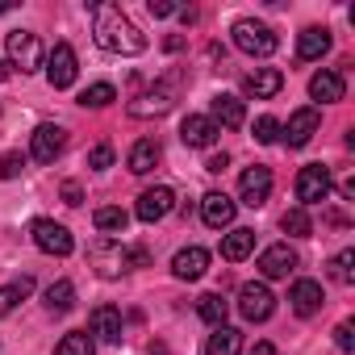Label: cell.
I'll return each instance as SVG.
<instances>
[{
    "label": "cell",
    "instance_id": "obj_17",
    "mask_svg": "<svg viewBox=\"0 0 355 355\" xmlns=\"http://www.w3.org/2000/svg\"><path fill=\"white\" fill-rule=\"evenodd\" d=\"M243 88H247V96L268 101V96H276V92L284 88V71H280V67H255V71L243 80Z\"/></svg>",
    "mask_w": 355,
    "mask_h": 355
},
{
    "label": "cell",
    "instance_id": "obj_22",
    "mask_svg": "<svg viewBox=\"0 0 355 355\" xmlns=\"http://www.w3.org/2000/svg\"><path fill=\"white\" fill-rule=\"evenodd\" d=\"M343 92H347V84H343V76L338 71H318L313 80H309V96L313 101H322V105H334V101H343Z\"/></svg>",
    "mask_w": 355,
    "mask_h": 355
},
{
    "label": "cell",
    "instance_id": "obj_24",
    "mask_svg": "<svg viewBox=\"0 0 355 355\" xmlns=\"http://www.w3.org/2000/svg\"><path fill=\"white\" fill-rule=\"evenodd\" d=\"M159 155H163V150H159V142H155V138H138V142L130 146V159H125V163H130V171H134V175H146V171L159 163Z\"/></svg>",
    "mask_w": 355,
    "mask_h": 355
},
{
    "label": "cell",
    "instance_id": "obj_33",
    "mask_svg": "<svg viewBox=\"0 0 355 355\" xmlns=\"http://www.w3.org/2000/svg\"><path fill=\"white\" fill-rule=\"evenodd\" d=\"M113 101H117V88H113V84H92V88L80 92V105H84V109H105V105H113Z\"/></svg>",
    "mask_w": 355,
    "mask_h": 355
},
{
    "label": "cell",
    "instance_id": "obj_11",
    "mask_svg": "<svg viewBox=\"0 0 355 355\" xmlns=\"http://www.w3.org/2000/svg\"><path fill=\"white\" fill-rule=\"evenodd\" d=\"M318 125H322V117H318V109H297L293 117H288V125H280V134H284V142L293 146V150H301V146H309V138L318 134Z\"/></svg>",
    "mask_w": 355,
    "mask_h": 355
},
{
    "label": "cell",
    "instance_id": "obj_37",
    "mask_svg": "<svg viewBox=\"0 0 355 355\" xmlns=\"http://www.w3.org/2000/svg\"><path fill=\"white\" fill-rule=\"evenodd\" d=\"M334 347L338 351H355V326L351 322H338L334 326Z\"/></svg>",
    "mask_w": 355,
    "mask_h": 355
},
{
    "label": "cell",
    "instance_id": "obj_1",
    "mask_svg": "<svg viewBox=\"0 0 355 355\" xmlns=\"http://www.w3.org/2000/svg\"><path fill=\"white\" fill-rule=\"evenodd\" d=\"M92 38L109 55H142L146 51V38L138 34V26L121 13V5H109V0L92 5Z\"/></svg>",
    "mask_w": 355,
    "mask_h": 355
},
{
    "label": "cell",
    "instance_id": "obj_25",
    "mask_svg": "<svg viewBox=\"0 0 355 355\" xmlns=\"http://www.w3.org/2000/svg\"><path fill=\"white\" fill-rule=\"evenodd\" d=\"M251 251H255V230H247V226H239V230H230L222 239V259H230V263L247 259Z\"/></svg>",
    "mask_w": 355,
    "mask_h": 355
},
{
    "label": "cell",
    "instance_id": "obj_3",
    "mask_svg": "<svg viewBox=\"0 0 355 355\" xmlns=\"http://www.w3.org/2000/svg\"><path fill=\"white\" fill-rule=\"evenodd\" d=\"M230 34H234V46H239L243 55H255V59H268V55L280 46V38L272 34V26L255 21V17H239Z\"/></svg>",
    "mask_w": 355,
    "mask_h": 355
},
{
    "label": "cell",
    "instance_id": "obj_31",
    "mask_svg": "<svg viewBox=\"0 0 355 355\" xmlns=\"http://www.w3.org/2000/svg\"><path fill=\"white\" fill-rule=\"evenodd\" d=\"M280 230L293 234V239H309V234H313V222H309V214L297 205V209H288V214L280 218Z\"/></svg>",
    "mask_w": 355,
    "mask_h": 355
},
{
    "label": "cell",
    "instance_id": "obj_36",
    "mask_svg": "<svg viewBox=\"0 0 355 355\" xmlns=\"http://www.w3.org/2000/svg\"><path fill=\"white\" fill-rule=\"evenodd\" d=\"M88 167H96V171H105V167H113V146H109V142H101V146H92V155H88Z\"/></svg>",
    "mask_w": 355,
    "mask_h": 355
},
{
    "label": "cell",
    "instance_id": "obj_34",
    "mask_svg": "<svg viewBox=\"0 0 355 355\" xmlns=\"http://www.w3.org/2000/svg\"><path fill=\"white\" fill-rule=\"evenodd\" d=\"M330 280L355 284V251H338V255L330 259Z\"/></svg>",
    "mask_w": 355,
    "mask_h": 355
},
{
    "label": "cell",
    "instance_id": "obj_9",
    "mask_svg": "<svg viewBox=\"0 0 355 355\" xmlns=\"http://www.w3.org/2000/svg\"><path fill=\"white\" fill-rule=\"evenodd\" d=\"M239 197H243V205L259 209V205L272 197V167H263V163L247 167V171L239 175Z\"/></svg>",
    "mask_w": 355,
    "mask_h": 355
},
{
    "label": "cell",
    "instance_id": "obj_21",
    "mask_svg": "<svg viewBox=\"0 0 355 355\" xmlns=\"http://www.w3.org/2000/svg\"><path fill=\"white\" fill-rule=\"evenodd\" d=\"M121 330H125V322H121L117 305H96L92 309V334H101L105 343H121Z\"/></svg>",
    "mask_w": 355,
    "mask_h": 355
},
{
    "label": "cell",
    "instance_id": "obj_4",
    "mask_svg": "<svg viewBox=\"0 0 355 355\" xmlns=\"http://www.w3.org/2000/svg\"><path fill=\"white\" fill-rule=\"evenodd\" d=\"M330 189H334V180H330V167H322V163H309V167H301V171H297V201H301V209H309V205H322V201L330 197Z\"/></svg>",
    "mask_w": 355,
    "mask_h": 355
},
{
    "label": "cell",
    "instance_id": "obj_39",
    "mask_svg": "<svg viewBox=\"0 0 355 355\" xmlns=\"http://www.w3.org/2000/svg\"><path fill=\"white\" fill-rule=\"evenodd\" d=\"M146 9H150V17H171V13H180V9L171 5V0H150Z\"/></svg>",
    "mask_w": 355,
    "mask_h": 355
},
{
    "label": "cell",
    "instance_id": "obj_35",
    "mask_svg": "<svg viewBox=\"0 0 355 355\" xmlns=\"http://www.w3.org/2000/svg\"><path fill=\"white\" fill-rule=\"evenodd\" d=\"M276 138H280V121H276V117H259V121H255V142L272 146Z\"/></svg>",
    "mask_w": 355,
    "mask_h": 355
},
{
    "label": "cell",
    "instance_id": "obj_42",
    "mask_svg": "<svg viewBox=\"0 0 355 355\" xmlns=\"http://www.w3.org/2000/svg\"><path fill=\"white\" fill-rule=\"evenodd\" d=\"M247 355H280V351H276V347H272V343H255V347H251V351H247Z\"/></svg>",
    "mask_w": 355,
    "mask_h": 355
},
{
    "label": "cell",
    "instance_id": "obj_6",
    "mask_svg": "<svg viewBox=\"0 0 355 355\" xmlns=\"http://www.w3.org/2000/svg\"><path fill=\"white\" fill-rule=\"evenodd\" d=\"M272 309H276V297H272V288H268V284L251 280V284H243V288H239V313H243L247 322H268V318H272Z\"/></svg>",
    "mask_w": 355,
    "mask_h": 355
},
{
    "label": "cell",
    "instance_id": "obj_16",
    "mask_svg": "<svg viewBox=\"0 0 355 355\" xmlns=\"http://www.w3.org/2000/svg\"><path fill=\"white\" fill-rule=\"evenodd\" d=\"M205 268H209V251L205 247H184V251H175V259H171L175 280H201Z\"/></svg>",
    "mask_w": 355,
    "mask_h": 355
},
{
    "label": "cell",
    "instance_id": "obj_32",
    "mask_svg": "<svg viewBox=\"0 0 355 355\" xmlns=\"http://www.w3.org/2000/svg\"><path fill=\"white\" fill-rule=\"evenodd\" d=\"M96 347H92V338L84 334V330H71V334H63L59 343H55V355H92Z\"/></svg>",
    "mask_w": 355,
    "mask_h": 355
},
{
    "label": "cell",
    "instance_id": "obj_10",
    "mask_svg": "<svg viewBox=\"0 0 355 355\" xmlns=\"http://www.w3.org/2000/svg\"><path fill=\"white\" fill-rule=\"evenodd\" d=\"M171 101H175V84H155V88L142 92L138 101H130L125 113H130V117H163V113L171 109Z\"/></svg>",
    "mask_w": 355,
    "mask_h": 355
},
{
    "label": "cell",
    "instance_id": "obj_14",
    "mask_svg": "<svg viewBox=\"0 0 355 355\" xmlns=\"http://www.w3.org/2000/svg\"><path fill=\"white\" fill-rule=\"evenodd\" d=\"M297 251L288 247V243H276V247H268L263 255H259V272L268 276V280H284V276H293L297 272Z\"/></svg>",
    "mask_w": 355,
    "mask_h": 355
},
{
    "label": "cell",
    "instance_id": "obj_5",
    "mask_svg": "<svg viewBox=\"0 0 355 355\" xmlns=\"http://www.w3.org/2000/svg\"><path fill=\"white\" fill-rule=\"evenodd\" d=\"M30 234H34V247L38 251H46V255H71V230L63 226V222H51V218H38L34 226H30Z\"/></svg>",
    "mask_w": 355,
    "mask_h": 355
},
{
    "label": "cell",
    "instance_id": "obj_44",
    "mask_svg": "<svg viewBox=\"0 0 355 355\" xmlns=\"http://www.w3.org/2000/svg\"><path fill=\"white\" fill-rule=\"evenodd\" d=\"M0 80H9V63L5 59H0Z\"/></svg>",
    "mask_w": 355,
    "mask_h": 355
},
{
    "label": "cell",
    "instance_id": "obj_26",
    "mask_svg": "<svg viewBox=\"0 0 355 355\" xmlns=\"http://www.w3.org/2000/svg\"><path fill=\"white\" fill-rule=\"evenodd\" d=\"M205 355H243V334L234 326H214V334L205 343Z\"/></svg>",
    "mask_w": 355,
    "mask_h": 355
},
{
    "label": "cell",
    "instance_id": "obj_7",
    "mask_svg": "<svg viewBox=\"0 0 355 355\" xmlns=\"http://www.w3.org/2000/svg\"><path fill=\"white\" fill-rule=\"evenodd\" d=\"M9 59H13V67H21V76L38 71V67H42V42H38V34L13 30V34H9Z\"/></svg>",
    "mask_w": 355,
    "mask_h": 355
},
{
    "label": "cell",
    "instance_id": "obj_15",
    "mask_svg": "<svg viewBox=\"0 0 355 355\" xmlns=\"http://www.w3.org/2000/svg\"><path fill=\"white\" fill-rule=\"evenodd\" d=\"M209 121H214L218 130H239V125L247 121V109H243V101H239V96L218 92V96H214V105H209Z\"/></svg>",
    "mask_w": 355,
    "mask_h": 355
},
{
    "label": "cell",
    "instance_id": "obj_12",
    "mask_svg": "<svg viewBox=\"0 0 355 355\" xmlns=\"http://www.w3.org/2000/svg\"><path fill=\"white\" fill-rule=\"evenodd\" d=\"M63 146H67V130L63 125H38L34 138H30V155L38 163H55L63 155Z\"/></svg>",
    "mask_w": 355,
    "mask_h": 355
},
{
    "label": "cell",
    "instance_id": "obj_2",
    "mask_svg": "<svg viewBox=\"0 0 355 355\" xmlns=\"http://www.w3.org/2000/svg\"><path fill=\"white\" fill-rule=\"evenodd\" d=\"M88 259H92L96 276H105V280H117L121 272H130V268L146 263V251H142V247H134V251H130V247H121L117 239H101V243H92Z\"/></svg>",
    "mask_w": 355,
    "mask_h": 355
},
{
    "label": "cell",
    "instance_id": "obj_29",
    "mask_svg": "<svg viewBox=\"0 0 355 355\" xmlns=\"http://www.w3.org/2000/svg\"><path fill=\"white\" fill-rule=\"evenodd\" d=\"M76 305V284L71 280H55L51 288H46V309L51 313H67Z\"/></svg>",
    "mask_w": 355,
    "mask_h": 355
},
{
    "label": "cell",
    "instance_id": "obj_30",
    "mask_svg": "<svg viewBox=\"0 0 355 355\" xmlns=\"http://www.w3.org/2000/svg\"><path fill=\"white\" fill-rule=\"evenodd\" d=\"M30 293H34V276H21L17 284L0 288V318H9V313L17 309V301H21V297H30Z\"/></svg>",
    "mask_w": 355,
    "mask_h": 355
},
{
    "label": "cell",
    "instance_id": "obj_27",
    "mask_svg": "<svg viewBox=\"0 0 355 355\" xmlns=\"http://www.w3.org/2000/svg\"><path fill=\"white\" fill-rule=\"evenodd\" d=\"M92 222H96V230H101V234H121V230L130 226V214H125L121 205H101Z\"/></svg>",
    "mask_w": 355,
    "mask_h": 355
},
{
    "label": "cell",
    "instance_id": "obj_28",
    "mask_svg": "<svg viewBox=\"0 0 355 355\" xmlns=\"http://www.w3.org/2000/svg\"><path fill=\"white\" fill-rule=\"evenodd\" d=\"M197 313L209 322V326H226V313H230V301L222 297V293H205L201 301H197Z\"/></svg>",
    "mask_w": 355,
    "mask_h": 355
},
{
    "label": "cell",
    "instance_id": "obj_20",
    "mask_svg": "<svg viewBox=\"0 0 355 355\" xmlns=\"http://www.w3.org/2000/svg\"><path fill=\"white\" fill-rule=\"evenodd\" d=\"M288 301H293V313H301V318H313L318 309H322V284L318 280H297L293 284V293H288Z\"/></svg>",
    "mask_w": 355,
    "mask_h": 355
},
{
    "label": "cell",
    "instance_id": "obj_19",
    "mask_svg": "<svg viewBox=\"0 0 355 355\" xmlns=\"http://www.w3.org/2000/svg\"><path fill=\"white\" fill-rule=\"evenodd\" d=\"M218 134H222V130H218L205 113H189V117L180 121V138H184V146H214Z\"/></svg>",
    "mask_w": 355,
    "mask_h": 355
},
{
    "label": "cell",
    "instance_id": "obj_13",
    "mask_svg": "<svg viewBox=\"0 0 355 355\" xmlns=\"http://www.w3.org/2000/svg\"><path fill=\"white\" fill-rule=\"evenodd\" d=\"M171 205H175V193L159 184V189H146V193L138 197L134 214H138V222H146V226H150V222H163V218L171 214Z\"/></svg>",
    "mask_w": 355,
    "mask_h": 355
},
{
    "label": "cell",
    "instance_id": "obj_18",
    "mask_svg": "<svg viewBox=\"0 0 355 355\" xmlns=\"http://www.w3.org/2000/svg\"><path fill=\"white\" fill-rule=\"evenodd\" d=\"M201 218H205L209 230H226L234 222V201L226 193H205L201 197Z\"/></svg>",
    "mask_w": 355,
    "mask_h": 355
},
{
    "label": "cell",
    "instance_id": "obj_43",
    "mask_svg": "<svg viewBox=\"0 0 355 355\" xmlns=\"http://www.w3.org/2000/svg\"><path fill=\"white\" fill-rule=\"evenodd\" d=\"M150 355H167V347H163V343H155V347H150Z\"/></svg>",
    "mask_w": 355,
    "mask_h": 355
},
{
    "label": "cell",
    "instance_id": "obj_38",
    "mask_svg": "<svg viewBox=\"0 0 355 355\" xmlns=\"http://www.w3.org/2000/svg\"><path fill=\"white\" fill-rule=\"evenodd\" d=\"M26 159L21 155H0V180H13V175H21Z\"/></svg>",
    "mask_w": 355,
    "mask_h": 355
},
{
    "label": "cell",
    "instance_id": "obj_41",
    "mask_svg": "<svg viewBox=\"0 0 355 355\" xmlns=\"http://www.w3.org/2000/svg\"><path fill=\"white\" fill-rule=\"evenodd\" d=\"M226 167H230V155H226V150H222V155H209V163H205V171H214V175L226 171Z\"/></svg>",
    "mask_w": 355,
    "mask_h": 355
},
{
    "label": "cell",
    "instance_id": "obj_23",
    "mask_svg": "<svg viewBox=\"0 0 355 355\" xmlns=\"http://www.w3.org/2000/svg\"><path fill=\"white\" fill-rule=\"evenodd\" d=\"M330 51V30H322V26H305L301 30V38H297V59H322Z\"/></svg>",
    "mask_w": 355,
    "mask_h": 355
},
{
    "label": "cell",
    "instance_id": "obj_40",
    "mask_svg": "<svg viewBox=\"0 0 355 355\" xmlns=\"http://www.w3.org/2000/svg\"><path fill=\"white\" fill-rule=\"evenodd\" d=\"M63 201H67V205H80V201H84V189H80L76 180H67V184H63Z\"/></svg>",
    "mask_w": 355,
    "mask_h": 355
},
{
    "label": "cell",
    "instance_id": "obj_8",
    "mask_svg": "<svg viewBox=\"0 0 355 355\" xmlns=\"http://www.w3.org/2000/svg\"><path fill=\"white\" fill-rule=\"evenodd\" d=\"M76 76H80L76 51H71L67 42H55V51L46 55V80H51V88H71Z\"/></svg>",
    "mask_w": 355,
    "mask_h": 355
}]
</instances>
